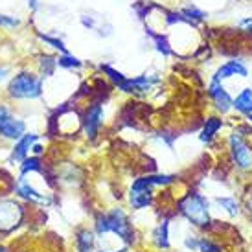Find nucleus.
I'll return each instance as SVG.
<instances>
[{"label":"nucleus","mask_w":252,"mask_h":252,"mask_svg":"<svg viewBox=\"0 0 252 252\" xmlns=\"http://www.w3.org/2000/svg\"><path fill=\"white\" fill-rule=\"evenodd\" d=\"M96 232L99 236L114 234L126 243H133L134 239L133 226H131L129 217L126 216V212L122 208H112L111 212L98 216V219H96Z\"/></svg>","instance_id":"1"},{"label":"nucleus","mask_w":252,"mask_h":252,"mask_svg":"<svg viewBox=\"0 0 252 252\" xmlns=\"http://www.w3.org/2000/svg\"><path fill=\"white\" fill-rule=\"evenodd\" d=\"M179 210L191 224L195 226H206L210 223V208L208 201L197 191H191L179 203Z\"/></svg>","instance_id":"2"},{"label":"nucleus","mask_w":252,"mask_h":252,"mask_svg":"<svg viewBox=\"0 0 252 252\" xmlns=\"http://www.w3.org/2000/svg\"><path fill=\"white\" fill-rule=\"evenodd\" d=\"M41 79L28 72H21L9 83V94L13 98H37L41 96Z\"/></svg>","instance_id":"3"},{"label":"nucleus","mask_w":252,"mask_h":252,"mask_svg":"<svg viewBox=\"0 0 252 252\" xmlns=\"http://www.w3.org/2000/svg\"><path fill=\"white\" fill-rule=\"evenodd\" d=\"M24 208L21 203L11 199H0V232L13 230L22 221Z\"/></svg>","instance_id":"4"},{"label":"nucleus","mask_w":252,"mask_h":252,"mask_svg":"<svg viewBox=\"0 0 252 252\" xmlns=\"http://www.w3.org/2000/svg\"><path fill=\"white\" fill-rule=\"evenodd\" d=\"M230 153L232 160L239 169L252 168V149L247 146V142L241 138L239 133H234L230 136Z\"/></svg>","instance_id":"5"},{"label":"nucleus","mask_w":252,"mask_h":252,"mask_svg":"<svg viewBox=\"0 0 252 252\" xmlns=\"http://www.w3.org/2000/svg\"><path fill=\"white\" fill-rule=\"evenodd\" d=\"M101 118H103V109L99 103H94V105L87 111L85 114V133L89 138H94L96 134H98V129L101 126Z\"/></svg>","instance_id":"6"},{"label":"nucleus","mask_w":252,"mask_h":252,"mask_svg":"<svg viewBox=\"0 0 252 252\" xmlns=\"http://www.w3.org/2000/svg\"><path fill=\"white\" fill-rule=\"evenodd\" d=\"M249 70H247V66L243 63H239V61H228V63H224L221 68H217L216 76H214V81L216 83H221L223 79H228L232 76H239V77H247Z\"/></svg>","instance_id":"7"},{"label":"nucleus","mask_w":252,"mask_h":252,"mask_svg":"<svg viewBox=\"0 0 252 252\" xmlns=\"http://www.w3.org/2000/svg\"><path fill=\"white\" fill-rule=\"evenodd\" d=\"M129 203L134 210H142L147 208L153 203V189H144V188H131L129 193Z\"/></svg>","instance_id":"8"},{"label":"nucleus","mask_w":252,"mask_h":252,"mask_svg":"<svg viewBox=\"0 0 252 252\" xmlns=\"http://www.w3.org/2000/svg\"><path fill=\"white\" fill-rule=\"evenodd\" d=\"M210 96L216 101V107L221 112H226L232 107V98L228 96V92L224 91V87L221 83H216L212 81L210 85Z\"/></svg>","instance_id":"9"},{"label":"nucleus","mask_w":252,"mask_h":252,"mask_svg":"<svg viewBox=\"0 0 252 252\" xmlns=\"http://www.w3.org/2000/svg\"><path fill=\"white\" fill-rule=\"evenodd\" d=\"M24 129H26V124L22 122V120H17V118H7L2 126H0V134L2 136H6V138H21L24 136Z\"/></svg>","instance_id":"10"},{"label":"nucleus","mask_w":252,"mask_h":252,"mask_svg":"<svg viewBox=\"0 0 252 252\" xmlns=\"http://www.w3.org/2000/svg\"><path fill=\"white\" fill-rule=\"evenodd\" d=\"M37 142V134H24L19 138V144L15 146L13 153H11V158L15 162H21L26 158V153H28L30 147H33V144Z\"/></svg>","instance_id":"11"},{"label":"nucleus","mask_w":252,"mask_h":252,"mask_svg":"<svg viewBox=\"0 0 252 252\" xmlns=\"http://www.w3.org/2000/svg\"><path fill=\"white\" fill-rule=\"evenodd\" d=\"M17 193L24 199H28V201H35V203H48V197L41 193V191H37L33 186H30L28 182L21 179L19 184H17Z\"/></svg>","instance_id":"12"},{"label":"nucleus","mask_w":252,"mask_h":252,"mask_svg":"<svg viewBox=\"0 0 252 252\" xmlns=\"http://www.w3.org/2000/svg\"><path fill=\"white\" fill-rule=\"evenodd\" d=\"M232 107L239 111L241 114H252V89H245V91H241L236 99H232Z\"/></svg>","instance_id":"13"},{"label":"nucleus","mask_w":252,"mask_h":252,"mask_svg":"<svg viewBox=\"0 0 252 252\" xmlns=\"http://www.w3.org/2000/svg\"><path fill=\"white\" fill-rule=\"evenodd\" d=\"M169 221L168 219H164L162 224H158L153 232V241L155 245L158 247V249H168L169 247Z\"/></svg>","instance_id":"14"},{"label":"nucleus","mask_w":252,"mask_h":252,"mask_svg":"<svg viewBox=\"0 0 252 252\" xmlns=\"http://www.w3.org/2000/svg\"><path fill=\"white\" fill-rule=\"evenodd\" d=\"M94 243H96V238H94V234L91 230H81L77 234V252H94Z\"/></svg>","instance_id":"15"},{"label":"nucleus","mask_w":252,"mask_h":252,"mask_svg":"<svg viewBox=\"0 0 252 252\" xmlns=\"http://www.w3.org/2000/svg\"><path fill=\"white\" fill-rule=\"evenodd\" d=\"M221 127H223V122H221L219 118H208L203 127V131H201V140L212 142L214 140V136H216V133L221 129Z\"/></svg>","instance_id":"16"},{"label":"nucleus","mask_w":252,"mask_h":252,"mask_svg":"<svg viewBox=\"0 0 252 252\" xmlns=\"http://www.w3.org/2000/svg\"><path fill=\"white\" fill-rule=\"evenodd\" d=\"M216 203L223 208L228 216H238V212H239V204L238 201L234 199V197H217L216 199Z\"/></svg>","instance_id":"17"},{"label":"nucleus","mask_w":252,"mask_h":252,"mask_svg":"<svg viewBox=\"0 0 252 252\" xmlns=\"http://www.w3.org/2000/svg\"><path fill=\"white\" fill-rule=\"evenodd\" d=\"M41 169V160L37 158V157H32V158H24L22 160V166H21V173L22 177L30 173V171H39Z\"/></svg>","instance_id":"18"},{"label":"nucleus","mask_w":252,"mask_h":252,"mask_svg":"<svg viewBox=\"0 0 252 252\" xmlns=\"http://www.w3.org/2000/svg\"><path fill=\"white\" fill-rule=\"evenodd\" d=\"M57 64H59V66H64V68H77V66H81V61L66 54V56L57 59Z\"/></svg>","instance_id":"19"},{"label":"nucleus","mask_w":252,"mask_h":252,"mask_svg":"<svg viewBox=\"0 0 252 252\" xmlns=\"http://www.w3.org/2000/svg\"><path fill=\"white\" fill-rule=\"evenodd\" d=\"M199 251L201 252H221V247L217 245L216 241L204 238L199 241Z\"/></svg>","instance_id":"20"},{"label":"nucleus","mask_w":252,"mask_h":252,"mask_svg":"<svg viewBox=\"0 0 252 252\" xmlns=\"http://www.w3.org/2000/svg\"><path fill=\"white\" fill-rule=\"evenodd\" d=\"M56 59H52V57H42L41 59V66H42V72L46 74V76H50L52 72H54V66H56Z\"/></svg>","instance_id":"21"},{"label":"nucleus","mask_w":252,"mask_h":252,"mask_svg":"<svg viewBox=\"0 0 252 252\" xmlns=\"http://www.w3.org/2000/svg\"><path fill=\"white\" fill-rule=\"evenodd\" d=\"M184 15H189V19H188L189 22H191V19H193V21H203L204 19L203 11H199L195 7H186V9H184Z\"/></svg>","instance_id":"22"},{"label":"nucleus","mask_w":252,"mask_h":252,"mask_svg":"<svg viewBox=\"0 0 252 252\" xmlns=\"http://www.w3.org/2000/svg\"><path fill=\"white\" fill-rule=\"evenodd\" d=\"M101 70L105 72V74H109V77L111 79H114L116 83H122L126 77H124V74H120V72H116L114 68H111V66H101Z\"/></svg>","instance_id":"23"},{"label":"nucleus","mask_w":252,"mask_h":252,"mask_svg":"<svg viewBox=\"0 0 252 252\" xmlns=\"http://www.w3.org/2000/svg\"><path fill=\"white\" fill-rule=\"evenodd\" d=\"M153 39H155V42H157V48L160 50L162 54H166V56H168V54L171 52V50H169V46H168V42H166V39H164V37H160V35H153Z\"/></svg>","instance_id":"24"},{"label":"nucleus","mask_w":252,"mask_h":252,"mask_svg":"<svg viewBox=\"0 0 252 252\" xmlns=\"http://www.w3.org/2000/svg\"><path fill=\"white\" fill-rule=\"evenodd\" d=\"M41 39H42V41H46L48 44H52L54 48H59V50H63V52H66V46H64L59 39H54V37H48V35H41Z\"/></svg>","instance_id":"25"},{"label":"nucleus","mask_w":252,"mask_h":252,"mask_svg":"<svg viewBox=\"0 0 252 252\" xmlns=\"http://www.w3.org/2000/svg\"><path fill=\"white\" fill-rule=\"evenodd\" d=\"M0 26H19V21L13 17H6V15H0Z\"/></svg>","instance_id":"26"},{"label":"nucleus","mask_w":252,"mask_h":252,"mask_svg":"<svg viewBox=\"0 0 252 252\" xmlns=\"http://www.w3.org/2000/svg\"><path fill=\"white\" fill-rule=\"evenodd\" d=\"M199 241H201V239H197V236H188L184 243H186V249H191V251H195V249H199Z\"/></svg>","instance_id":"27"},{"label":"nucleus","mask_w":252,"mask_h":252,"mask_svg":"<svg viewBox=\"0 0 252 252\" xmlns=\"http://www.w3.org/2000/svg\"><path fill=\"white\" fill-rule=\"evenodd\" d=\"M7 118H11V114H9V111H7L6 107H2L0 105V126L6 122Z\"/></svg>","instance_id":"28"},{"label":"nucleus","mask_w":252,"mask_h":252,"mask_svg":"<svg viewBox=\"0 0 252 252\" xmlns=\"http://www.w3.org/2000/svg\"><path fill=\"white\" fill-rule=\"evenodd\" d=\"M99 252H127L126 249H122V251H99Z\"/></svg>","instance_id":"29"},{"label":"nucleus","mask_w":252,"mask_h":252,"mask_svg":"<svg viewBox=\"0 0 252 252\" xmlns=\"http://www.w3.org/2000/svg\"><path fill=\"white\" fill-rule=\"evenodd\" d=\"M0 252H6V249H2V247H0Z\"/></svg>","instance_id":"30"},{"label":"nucleus","mask_w":252,"mask_h":252,"mask_svg":"<svg viewBox=\"0 0 252 252\" xmlns=\"http://www.w3.org/2000/svg\"><path fill=\"white\" fill-rule=\"evenodd\" d=\"M249 120H251V122H252V114H249Z\"/></svg>","instance_id":"31"}]
</instances>
